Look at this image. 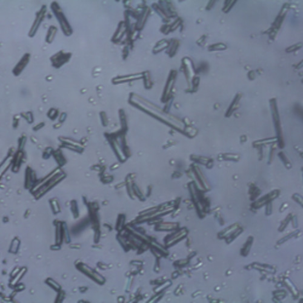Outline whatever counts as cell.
<instances>
[{
    "label": "cell",
    "mask_w": 303,
    "mask_h": 303,
    "mask_svg": "<svg viewBox=\"0 0 303 303\" xmlns=\"http://www.w3.org/2000/svg\"><path fill=\"white\" fill-rule=\"evenodd\" d=\"M19 244V241L18 239H14L11 244L10 252H11L12 253H16L18 249Z\"/></svg>",
    "instance_id": "cell-6"
},
{
    "label": "cell",
    "mask_w": 303,
    "mask_h": 303,
    "mask_svg": "<svg viewBox=\"0 0 303 303\" xmlns=\"http://www.w3.org/2000/svg\"><path fill=\"white\" fill-rule=\"evenodd\" d=\"M52 9L53 10V12L56 18L59 20V22L61 24V28L64 33L67 36L71 35L72 32L71 27H70L67 19H66L64 14L61 12V9L58 6V5L56 3H53V4H52Z\"/></svg>",
    "instance_id": "cell-1"
},
{
    "label": "cell",
    "mask_w": 303,
    "mask_h": 303,
    "mask_svg": "<svg viewBox=\"0 0 303 303\" xmlns=\"http://www.w3.org/2000/svg\"><path fill=\"white\" fill-rule=\"evenodd\" d=\"M70 56H71L70 53H64L62 52H59L51 58L53 65L57 68L61 67L69 60Z\"/></svg>",
    "instance_id": "cell-2"
},
{
    "label": "cell",
    "mask_w": 303,
    "mask_h": 303,
    "mask_svg": "<svg viewBox=\"0 0 303 303\" xmlns=\"http://www.w3.org/2000/svg\"><path fill=\"white\" fill-rule=\"evenodd\" d=\"M30 59V55L29 54H26L22 58V59L20 60V61L18 63V64L16 66V67L13 69V73L15 75H18L20 74V73L22 72V70L24 69V67L26 66L27 64L29 61Z\"/></svg>",
    "instance_id": "cell-4"
},
{
    "label": "cell",
    "mask_w": 303,
    "mask_h": 303,
    "mask_svg": "<svg viewBox=\"0 0 303 303\" xmlns=\"http://www.w3.org/2000/svg\"><path fill=\"white\" fill-rule=\"evenodd\" d=\"M46 6H44L43 8H42L41 11L38 13V14L37 15V19H36V20H35L32 29L30 32V33H29L30 37H33L35 35V33H36V31L39 27V25L41 23L42 20H43V19L44 17V14L46 13Z\"/></svg>",
    "instance_id": "cell-3"
},
{
    "label": "cell",
    "mask_w": 303,
    "mask_h": 303,
    "mask_svg": "<svg viewBox=\"0 0 303 303\" xmlns=\"http://www.w3.org/2000/svg\"><path fill=\"white\" fill-rule=\"evenodd\" d=\"M56 32V27H55L53 26H51L50 27L48 35H47V39H46L48 43H51V42L53 41V40L55 37V35Z\"/></svg>",
    "instance_id": "cell-5"
},
{
    "label": "cell",
    "mask_w": 303,
    "mask_h": 303,
    "mask_svg": "<svg viewBox=\"0 0 303 303\" xmlns=\"http://www.w3.org/2000/svg\"><path fill=\"white\" fill-rule=\"evenodd\" d=\"M61 228L58 226L57 227V231H56V242L57 243H60L61 241V235H62V232H61Z\"/></svg>",
    "instance_id": "cell-9"
},
{
    "label": "cell",
    "mask_w": 303,
    "mask_h": 303,
    "mask_svg": "<svg viewBox=\"0 0 303 303\" xmlns=\"http://www.w3.org/2000/svg\"><path fill=\"white\" fill-rule=\"evenodd\" d=\"M47 282L48 284H49V285H51L52 287H53V288H54L55 290L58 291L60 288V286L57 283H56L55 282H54L53 280H52L51 279H49Z\"/></svg>",
    "instance_id": "cell-8"
},
{
    "label": "cell",
    "mask_w": 303,
    "mask_h": 303,
    "mask_svg": "<svg viewBox=\"0 0 303 303\" xmlns=\"http://www.w3.org/2000/svg\"><path fill=\"white\" fill-rule=\"evenodd\" d=\"M25 271H26V269H25V268L22 269L21 270V271L19 272V273L17 275V277H15V278H13V279L12 281V283H11V284H12V286L15 285V284L17 283V282L19 281V279L21 278V277L23 275L24 273V272H25Z\"/></svg>",
    "instance_id": "cell-7"
}]
</instances>
